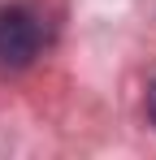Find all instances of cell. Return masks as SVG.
Returning <instances> with one entry per match:
<instances>
[{
    "label": "cell",
    "mask_w": 156,
    "mask_h": 160,
    "mask_svg": "<svg viewBox=\"0 0 156 160\" xmlns=\"http://www.w3.org/2000/svg\"><path fill=\"white\" fill-rule=\"evenodd\" d=\"M48 39V26H44V13L35 4H0V65H13L22 69L30 65L39 48Z\"/></svg>",
    "instance_id": "cell-1"
},
{
    "label": "cell",
    "mask_w": 156,
    "mask_h": 160,
    "mask_svg": "<svg viewBox=\"0 0 156 160\" xmlns=\"http://www.w3.org/2000/svg\"><path fill=\"white\" fill-rule=\"evenodd\" d=\"M148 117H152V126H156V82L148 87Z\"/></svg>",
    "instance_id": "cell-2"
}]
</instances>
